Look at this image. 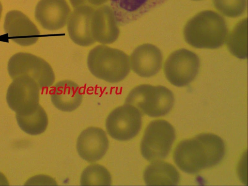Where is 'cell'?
I'll return each instance as SVG.
<instances>
[{"instance_id": "obj_18", "label": "cell", "mask_w": 248, "mask_h": 186, "mask_svg": "<svg viewBox=\"0 0 248 186\" xmlns=\"http://www.w3.org/2000/svg\"><path fill=\"white\" fill-rule=\"evenodd\" d=\"M16 118L20 128L25 133L31 135L43 133L48 124L46 113L40 105L27 113L16 114Z\"/></svg>"}, {"instance_id": "obj_20", "label": "cell", "mask_w": 248, "mask_h": 186, "mask_svg": "<svg viewBox=\"0 0 248 186\" xmlns=\"http://www.w3.org/2000/svg\"><path fill=\"white\" fill-rule=\"evenodd\" d=\"M111 177L108 170L99 164H92L87 167L81 175V185H110Z\"/></svg>"}, {"instance_id": "obj_21", "label": "cell", "mask_w": 248, "mask_h": 186, "mask_svg": "<svg viewBox=\"0 0 248 186\" xmlns=\"http://www.w3.org/2000/svg\"><path fill=\"white\" fill-rule=\"evenodd\" d=\"M213 2L217 11L229 17L241 16L247 8V0H213Z\"/></svg>"}, {"instance_id": "obj_12", "label": "cell", "mask_w": 248, "mask_h": 186, "mask_svg": "<svg viewBox=\"0 0 248 186\" xmlns=\"http://www.w3.org/2000/svg\"><path fill=\"white\" fill-rule=\"evenodd\" d=\"M91 32L96 42L103 45L114 43L119 38L120 31L110 6L104 5L94 9L91 18Z\"/></svg>"}, {"instance_id": "obj_6", "label": "cell", "mask_w": 248, "mask_h": 186, "mask_svg": "<svg viewBox=\"0 0 248 186\" xmlns=\"http://www.w3.org/2000/svg\"><path fill=\"white\" fill-rule=\"evenodd\" d=\"M8 71L12 79L27 76L33 79L40 89L51 87L55 77L50 65L42 58L29 53L19 52L9 59Z\"/></svg>"}, {"instance_id": "obj_19", "label": "cell", "mask_w": 248, "mask_h": 186, "mask_svg": "<svg viewBox=\"0 0 248 186\" xmlns=\"http://www.w3.org/2000/svg\"><path fill=\"white\" fill-rule=\"evenodd\" d=\"M247 19L238 22L227 38V45L232 54L238 59L247 58Z\"/></svg>"}, {"instance_id": "obj_14", "label": "cell", "mask_w": 248, "mask_h": 186, "mask_svg": "<svg viewBox=\"0 0 248 186\" xmlns=\"http://www.w3.org/2000/svg\"><path fill=\"white\" fill-rule=\"evenodd\" d=\"M130 68L140 77L150 78L160 69L163 56L160 50L151 44H144L137 46L130 57Z\"/></svg>"}, {"instance_id": "obj_25", "label": "cell", "mask_w": 248, "mask_h": 186, "mask_svg": "<svg viewBox=\"0 0 248 186\" xmlns=\"http://www.w3.org/2000/svg\"><path fill=\"white\" fill-rule=\"evenodd\" d=\"M194 0V1H200V0Z\"/></svg>"}, {"instance_id": "obj_15", "label": "cell", "mask_w": 248, "mask_h": 186, "mask_svg": "<svg viewBox=\"0 0 248 186\" xmlns=\"http://www.w3.org/2000/svg\"><path fill=\"white\" fill-rule=\"evenodd\" d=\"M95 8L84 5L74 8L67 23V29L71 40L81 46L94 44L91 32V18Z\"/></svg>"}, {"instance_id": "obj_5", "label": "cell", "mask_w": 248, "mask_h": 186, "mask_svg": "<svg viewBox=\"0 0 248 186\" xmlns=\"http://www.w3.org/2000/svg\"><path fill=\"white\" fill-rule=\"evenodd\" d=\"M175 137L174 128L170 123L164 120L153 121L147 126L141 140V155L150 162L166 158Z\"/></svg>"}, {"instance_id": "obj_9", "label": "cell", "mask_w": 248, "mask_h": 186, "mask_svg": "<svg viewBox=\"0 0 248 186\" xmlns=\"http://www.w3.org/2000/svg\"><path fill=\"white\" fill-rule=\"evenodd\" d=\"M6 94V100L9 107L16 114L27 113L36 108L39 104V87L30 77L23 75L13 79Z\"/></svg>"}, {"instance_id": "obj_13", "label": "cell", "mask_w": 248, "mask_h": 186, "mask_svg": "<svg viewBox=\"0 0 248 186\" xmlns=\"http://www.w3.org/2000/svg\"><path fill=\"white\" fill-rule=\"evenodd\" d=\"M109 145L105 132L101 128L90 127L79 135L77 150L84 160L93 162L101 159L106 154Z\"/></svg>"}, {"instance_id": "obj_22", "label": "cell", "mask_w": 248, "mask_h": 186, "mask_svg": "<svg viewBox=\"0 0 248 186\" xmlns=\"http://www.w3.org/2000/svg\"><path fill=\"white\" fill-rule=\"evenodd\" d=\"M166 0H111L117 8L128 13L147 10Z\"/></svg>"}, {"instance_id": "obj_7", "label": "cell", "mask_w": 248, "mask_h": 186, "mask_svg": "<svg viewBox=\"0 0 248 186\" xmlns=\"http://www.w3.org/2000/svg\"><path fill=\"white\" fill-rule=\"evenodd\" d=\"M200 66L198 56L185 48L171 53L164 64V73L172 85L184 87L189 85L196 77Z\"/></svg>"}, {"instance_id": "obj_17", "label": "cell", "mask_w": 248, "mask_h": 186, "mask_svg": "<svg viewBox=\"0 0 248 186\" xmlns=\"http://www.w3.org/2000/svg\"><path fill=\"white\" fill-rule=\"evenodd\" d=\"M143 179L147 185H176L180 175L171 164L160 160L153 162L145 169Z\"/></svg>"}, {"instance_id": "obj_2", "label": "cell", "mask_w": 248, "mask_h": 186, "mask_svg": "<svg viewBox=\"0 0 248 186\" xmlns=\"http://www.w3.org/2000/svg\"><path fill=\"white\" fill-rule=\"evenodd\" d=\"M183 34L186 42L194 47L215 49L226 42L228 29L220 15L212 10H205L187 22Z\"/></svg>"}, {"instance_id": "obj_11", "label": "cell", "mask_w": 248, "mask_h": 186, "mask_svg": "<svg viewBox=\"0 0 248 186\" xmlns=\"http://www.w3.org/2000/svg\"><path fill=\"white\" fill-rule=\"evenodd\" d=\"M71 13L65 0H40L35 7V17L44 29L56 31L67 24Z\"/></svg>"}, {"instance_id": "obj_16", "label": "cell", "mask_w": 248, "mask_h": 186, "mask_svg": "<svg viewBox=\"0 0 248 186\" xmlns=\"http://www.w3.org/2000/svg\"><path fill=\"white\" fill-rule=\"evenodd\" d=\"M50 97L54 106L65 112L75 110L82 100V93L78 85L67 79L55 84L50 92Z\"/></svg>"}, {"instance_id": "obj_10", "label": "cell", "mask_w": 248, "mask_h": 186, "mask_svg": "<svg viewBox=\"0 0 248 186\" xmlns=\"http://www.w3.org/2000/svg\"><path fill=\"white\" fill-rule=\"evenodd\" d=\"M4 29L12 40L22 46L35 44L40 34L35 25L18 10L10 11L6 14Z\"/></svg>"}, {"instance_id": "obj_8", "label": "cell", "mask_w": 248, "mask_h": 186, "mask_svg": "<svg viewBox=\"0 0 248 186\" xmlns=\"http://www.w3.org/2000/svg\"><path fill=\"white\" fill-rule=\"evenodd\" d=\"M141 125V113L134 106L127 104L113 109L106 121L109 135L120 141L134 138L140 132Z\"/></svg>"}, {"instance_id": "obj_3", "label": "cell", "mask_w": 248, "mask_h": 186, "mask_svg": "<svg viewBox=\"0 0 248 186\" xmlns=\"http://www.w3.org/2000/svg\"><path fill=\"white\" fill-rule=\"evenodd\" d=\"M87 64L93 76L111 83L123 80L131 70L129 57L124 52L103 44L90 50Z\"/></svg>"}, {"instance_id": "obj_23", "label": "cell", "mask_w": 248, "mask_h": 186, "mask_svg": "<svg viewBox=\"0 0 248 186\" xmlns=\"http://www.w3.org/2000/svg\"><path fill=\"white\" fill-rule=\"evenodd\" d=\"M69 1L74 8L84 5L95 8L105 4L108 0H69Z\"/></svg>"}, {"instance_id": "obj_1", "label": "cell", "mask_w": 248, "mask_h": 186, "mask_svg": "<svg viewBox=\"0 0 248 186\" xmlns=\"http://www.w3.org/2000/svg\"><path fill=\"white\" fill-rule=\"evenodd\" d=\"M223 140L217 135L202 133L182 140L173 153V159L179 168L188 173L217 165L224 157Z\"/></svg>"}, {"instance_id": "obj_24", "label": "cell", "mask_w": 248, "mask_h": 186, "mask_svg": "<svg viewBox=\"0 0 248 186\" xmlns=\"http://www.w3.org/2000/svg\"><path fill=\"white\" fill-rule=\"evenodd\" d=\"M2 6L1 3L0 1V19L1 18V14H2Z\"/></svg>"}, {"instance_id": "obj_4", "label": "cell", "mask_w": 248, "mask_h": 186, "mask_svg": "<svg viewBox=\"0 0 248 186\" xmlns=\"http://www.w3.org/2000/svg\"><path fill=\"white\" fill-rule=\"evenodd\" d=\"M174 101V95L168 88L161 85L141 84L131 90L125 104L134 106L149 117H158L168 114Z\"/></svg>"}]
</instances>
